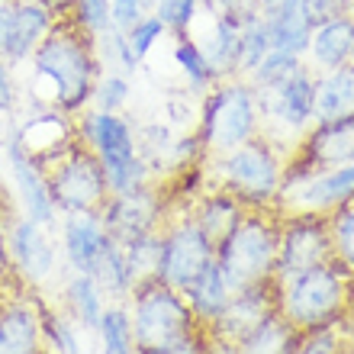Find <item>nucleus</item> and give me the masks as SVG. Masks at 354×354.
I'll list each match as a JSON object with an SVG mask.
<instances>
[{"label":"nucleus","mask_w":354,"mask_h":354,"mask_svg":"<svg viewBox=\"0 0 354 354\" xmlns=\"http://www.w3.org/2000/svg\"><path fill=\"white\" fill-rule=\"evenodd\" d=\"M42 354H48V351H42Z\"/></svg>","instance_id":"obj_51"},{"label":"nucleus","mask_w":354,"mask_h":354,"mask_svg":"<svg viewBox=\"0 0 354 354\" xmlns=\"http://www.w3.org/2000/svg\"><path fill=\"white\" fill-rule=\"evenodd\" d=\"M126 309H129L132 338H136L139 354L168 351L200 328L190 306H187L184 293L161 283V280L139 283L126 299Z\"/></svg>","instance_id":"obj_6"},{"label":"nucleus","mask_w":354,"mask_h":354,"mask_svg":"<svg viewBox=\"0 0 354 354\" xmlns=\"http://www.w3.org/2000/svg\"><path fill=\"white\" fill-rule=\"evenodd\" d=\"M270 48H274V42H270L268 19L261 13H254L245 23H239V77L252 75Z\"/></svg>","instance_id":"obj_31"},{"label":"nucleus","mask_w":354,"mask_h":354,"mask_svg":"<svg viewBox=\"0 0 354 354\" xmlns=\"http://www.w3.org/2000/svg\"><path fill=\"white\" fill-rule=\"evenodd\" d=\"M42 313V342L48 354H81V338H77V322L65 309H52L48 303H39Z\"/></svg>","instance_id":"obj_32"},{"label":"nucleus","mask_w":354,"mask_h":354,"mask_svg":"<svg viewBox=\"0 0 354 354\" xmlns=\"http://www.w3.org/2000/svg\"><path fill=\"white\" fill-rule=\"evenodd\" d=\"M200 10L209 17H223L232 23H245L248 17L261 13V0H200Z\"/></svg>","instance_id":"obj_42"},{"label":"nucleus","mask_w":354,"mask_h":354,"mask_svg":"<svg viewBox=\"0 0 354 354\" xmlns=\"http://www.w3.org/2000/svg\"><path fill=\"white\" fill-rule=\"evenodd\" d=\"M68 19H71L75 26L84 29L87 36H97V32H103L106 26H113L110 23V0H75Z\"/></svg>","instance_id":"obj_40"},{"label":"nucleus","mask_w":354,"mask_h":354,"mask_svg":"<svg viewBox=\"0 0 354 354\" xmlns=\"http://www.w3.org/2000/svg\"><path fill=\"white\" fill-rule=\"evenodd\" d=\"M332 235L326 216L316 213H280L277 239V274L274 280H287L299 270L332 261Z\"/></svg>","instance_id":"obj_12"},{"label":"nucleus","mask_w":354,"mask_h":354,"mask_svg":"<svg viewBox=\"0 0 354 354\" xmlns=\"http://www.w3.org/2000/svg\"><path fill=\"white\" fill-rule=\"evenodd\" d=\"M328 235H332V254L342 268H348L354 274V196L348 203H342L338 209L326 216Z\"/></svg>","instance_id":"obj_35"},{"label":"nucleus","mask_w":354,"mask_h":354,"mask_svg":"<svg viewBox=\"0 0 354 354\" xmlns=\"http://www.w3.org/2000/svg\"><path fill=\"white\" fill-rule=\"evenodd\" d=\"M126 32V42H129L132 55L139 58V62H145V58L151 55V48L158 46L161 39L168 36V29H165V23H161L155 13H149V17H142L139 23H132L129 29H122Z\"/></svg>","instance_id":"obj_39"},{"label":"nucleus","mask_w":354,"mask_h":354,"mask_svg":"<svg viewBox=\"0 0 354 354\" xmlns=\"http://www.w3.org/2000/svg\"><path fill=\"white\" fill-rule=\"evenodd\" d=\"M161 354H209V338H206L203 328H196L190 338H184L180 345L168 348V351H161Z\"/></svg>","instance_id":"obj_47"},{"label":"nucleus","mask_w":354,"mask_h":354,"mask_svg":"<svg viewBox=\"0 0 354 354\" xmlns=\"http://www.w3.org/2000/svg\"><path fill=\"white\" fill-rule=\"evenodd\" d=\"M171 213L168 196L161 194L158 184H145L136 187V190H126V194H110L106 206L100 213V223L106 229L116 245H126L139 235L149 232H161V225Z\"/></svg>","instance_id":"obj_11"},{"label":"nucleus","mask_w":354,"mask_h":354,"mask_svg":"<svg viewBox=\"0 0 354 354\" xmlns=\"http://www.w3.org/2000/svg\"><path fill=\"white\" fill-rule=\"evenodd\" d=\"M91 277L100 287L103 297H106V303H126L129 299L132 280H129V270H126V258H122V245H116L113 239L103 245L100 258L91 268Z\"/></svg>","instance_id":"obj_28"},{"label":"nucleus","mask_w":354,"mask_h":354,"mask_svg":"<svg viewBox=\"0 0 354 354\" xmlns=\"http://www.w3.org/2000/svg\"><path fill=\"white\" fill-rule=\"evenodd\" d=\"M97 338H100L103 354H139L136 351V338H132V322L126 303H110L103 309Z\"/></svg>","instance_id":"obj_33"},{"label":"nucleus","mask_w":354,"mask_h":354,"mask_svg":"<svg viewBox=\"0 0 354 354\" xmlns=\"http://www.w3.org/2000/svg\"><path fill=\"white\" fill-rule=\"evenodd\" d=\"M194 132L200 139V149H203V161L258 139L261 136L258 91L245 77L216 81L200 97V113H196Z\"/></svg>","instance_id":"obj_4"},{"label":"nucleus","mask_w":354,"mask_h":354,"mask_svg":"<svg viewBox=\"0 0 354 354\" xmlns=\"http://www.w3.org/2000/svg\"><path fill=\"white\" fill-rule=\"evenodd\" d=\"M132 97V77L120 75V71H100L97 84H93L91 106L100 113H122Z\"/></svg>","instance_id":"obj_36"},{"label":"nucleus","mask_w":354,"mask_h":354,"mask_svg":"<svg viewBox=\"0 0 354 354\" xmlns=\"http://www.w3.org/2000/svg\"><path fill=\"white\" fill-rule=\"evenodd\" d=\"M354 196V161L351 165H338V168L313 171L303 180L283 184L277 194L274 209L277 213H316L328 216L342 203Z\"/></svg>","instance_id":"obj_14"},{"label":"nucleus","mask_w":354,"mask_h":354,"mask_svg":"<svg viewBox=\"0 0 354 354\" xmlns=\"http://www.w3.org/2000/svg\"><path fill=\"white\" fill-rule=\"evenodd\" d=\"M354 116V65L316 75V122Z\"/></svg>","instance_id":"obj_27"},{"label":"nucleus","mask_w":354,"mask_h":354,"mask_svg":"<svg viewBox=\"0 0 354 354\" xmlns=\"http://www.w3.org/2000/svg\"><path fill=\"white\" fill-rule=\"evenodd\" d=\"M52 13H55L58 19H68V13H71V7H75V0H42Z\"/></svg>","instance_id":"obj_48"},{"label":"nucleus","mask_w":354,"mask_h":354,"mask_svg":"<svg viewBox=\"0 0 354 354\" xmlns=\"http://www.w3.org/2000/svg\"><path fill=\"white\" fill-rule=\"evenodd\" d=\"M184 299H187V306H190V313H194L196 326L206 328V326H213L216 319H219V313L225 309V303L232 299V287L225 283L223 270L216 268V261H213L184 290Z\"/></svg>","instance_id":"obj_26"},{"label":"nucleus","mask_w":354,"mask_h":354,"mask_svg":"<svg viewBox=\"0 0 354 354\" xmlns=\"http://www.w3.org/2000/svg\"><path fill=\"white\" fill-rule=\"evenodd\" d=\"M7 245L17 277L26 290H42L46 283L55 280L58 268H62V261H58L62 252L52 242V229L32 223L26 216H13L7 223Z\"/></svg>","instance_id":"obj_13"},{"label":"nucleus","mask_w":354,"mask_h":354,"mask_svg":"<svg viewBox=\"0 0 354 354\" xmlns=\"http://www.w3.org/2000/svg\"><path fill=\"white\" fill-rule=\"evenodd\" d=\"M3 151H7V168H10V177H13V190H17L19 216H26V219H32V223L46 225V229L55 232V223L62 216L55 213V203L48 196L46 171L29 158L26 149L19 145V139L13 132L3 139Z\"/></svg>","instance_id":"obj_15"},{"label":"nucleus","mask_w":354,"mask_h":354,"mask_svg":"<svg viewBox=\"0 0 354 354\" xmlns=\"http://www.w3.org/2000/svg\"><path fill=\"white\" fill-rule=\"evenodd\" d=\"M338 328H342V335H345L348 345H354V309L348 313L345 319H342V326H338Z\"/></svg>","instance_id":"obj_50"},{"label":"nucleus","mask_w":354,"mask_h":354,"mask_svg":"<svg viewBox=\"0 0 354 354\" xmlns=\"http://www.w3.org/2000/svg\"><path fill=\"white\" fill-rule=\"evenodd\" d=\"M270 313H277V290L274 283H261V287L235 290L232 299L225 303L213 326H206V338L216 345H235L242 342L252 328H258Z\"/></svg>","instance_id":"obj_17"},{"label":"nucleus","mask_w":354,"mask_h":354,"mask_svg":"<svg viewBox=\"0 0 354 354\" xmlns=\"http://www.w3.org/2000/svg\"><path fill=\"white\" fill-rule=\"evenodd\" d=\"M303 65H306L303 55H293V52H287V48H270L268 55L261 58V65L254 68L245 81H248L254 91H261V87H270V84H277V81H283V77L293 75V71L303 68Z\"/></svg>","instance_id":"obj_37"},{"label":"nucleus","mask_w":354,"mask_h":354,"mask_svg":"<svg viewBox=\"0 0 354 354\" xmlns=\"http://www.w3.org/2000/svg\"><path fill=\"white\" fill-rule=\"evenodd\" d=\"M151 13L165 23L171 36H187L200 17V0H155Z\"/></svg>","instance_id":"obj_38"},{"label":"nucleus","mask_w":354,"mask_h":354,"mask_svg":"<svg viewBox=\"0 0 354 354\" xmlns=\"http://www.w3.org/2000/svg\"><path fill=\"white\" fill-rule=\"evenodd\" d=\"M10 17H13V0H0V46H3V36H7Z\"/></svg>","instance_id":"obj_49"},{"label":"nucleus","mask_w":354,"mask_h":354,"mask_svg":"<svg viewBox=\"0 0 354 354\" xmlns=\"http://www.w3.org/2000/svg\"><path fill=\"white\" fill-rule=\"evenodd\" d=\"M277 313L290 319L299 332L342 326L354 309V274L332 258L309 270H299L287 280H274Z\"/></svg>","instance_id":"obj_2"},{"label":"nucleus","mask_w":354,"mask_h":354,"mask_svg":"<svg viewBox=\"0 0 354 354\" xmlns=\"http://www.w3.org/2000/svg\"><path fill=\"white\" fill-rule=\"evenodd\" d=\"M106 242H110V235L103 229L100 216L75 213V216H62L58 219V252L65 258L68 270L91 274L93 261L100 258Z\"/></svg>","instance_id":"obj_20"},{"label":"nucleus","mask_w":354,"mask_h":354,"mask_svg":"<svg viewBox=\"0 0 354 354\" xmlns=\"http://www.w3.org/2000/svg\"><path fill=\"white\" fill-rule=\"evenodd\" d=\"M29 68V93L36 100V110H55L68 120L91 106L93 84L103 71L93 36H87L71 19H58L55 29L32 52Z\"/></svg>","instance_id":"obj_1"},{"label":"nucleus","mask_w":354,"mask_h":354,"mask_svg":"<svg viewBox=\"0 0 354 354\" xmlns=\"http://www.w3.org/2000/svg\"><path fill=\"white\" fill-rule=\"evenodd\" d=\"M17 106V77H13V65H7L0 58V113L7 116Z\"/></svg>","instance_id":"obj_46"},{"label":"nucleus","mask_w":354,"mask_h":354,"mask_svg":"<svg viewBox=\"0 0 354 354\" xmlns=\"http://www.w3.org/2000/svg\"><path fill=\"white\" fill-rule=\"evenodd\" d=\"M62 303H65L68 316L77 322V328L93 332V335H97V326L103 319V309L110 306L91 274H77V270H71L62 283Z\"/></svg>","instance_id":"obj_25"},{"label":"nucleus","mask_w":354,"mask_h":354,"mask_svg":"<svg viewBox=\"0 0 354 354\" xmlns=\"http://www.w3.org/2000/svg\"><path fill=\"white\" fill-rule=\"evenodd\" d=\"M206 180L209 187H219L232 194L245 209H274L283 184V168H287V151L277 149L268 136L245 142L239 149L206 158Z\"/></svg>","instance_id":"obj_3"},{"label":"nucleus","mask_w":354,"mask_h":354,"mask_svg":"<svg viewBox=\"0 0 354 354\" xmlns=\"http://www.w3.org/2000/svg\"><path fill=\"white\" fill-rule=\"evenodd\" d=\"M342 348H345L342 328L328 326V328H316V332H303L297 354H342Z\"/></svg>","instance_id":"obj_41"},{"label":"nucleus","mask_w":354,"mask_h":354,"mask_svg":"<svg viewBox=\"0 0 354 354\" xmlns=\"http://www.w3.org/2000/svg\"><path fill=\"white\" fill-rule=\"evenodd\" d=\"M303 62L313 75H328V71L354 65V13L328 19L313 29Z\"/></svg>","instance_id":"obj_21"},{"label":"nucleus","mask_w":354,"mask_h":354,"mask_svg":"<svg viewBox=\"0 0 354 354\" xmlns=\"http://www.w3.org/2000/svg\"><path fill=\"white\" fill-rule=\"evenodd\" d=\"M216 261V245L200 232L194 216L187 209L171 206L168 219L161 225V268L158 280L184 293L209 264Z\"/></svg>","instance_id":"obj_9"},{"label":"nucleus","mask_w":354,"mask_h":354,"mask_svg":"<svg viewBox=\"0 0 354 354\" xmlns=\"http://www.w3.org/2000/svg\"><path fill=\"white\" fill-rule=\"evenodd\" d=\"M351 161H354V116L313 122V126L299 136V142L293 145V151L287 155L283 184L303 180V177L313 174V171L351 165Z\"/></svg>","instance_id":"obj_10"},{"label":"nucleus","mask_w":354,"mask_h":354,"mask_svg":"<svg viewBox=\"0 0 354 354\" xmlns=\"http://www.w3.org/2000/svg\"><path fill=\"white\" fill-rule=\"evenodd\" d=\"M93 48H97V58H100L103 71H120V75L132 77L139 71V58L132 55L129 42H126V32L120 26H106L103 32L93 36Z\"/></svg>","instance_id":"obj_34"},{"label":"nucleus","mask_w":354,"mask_h":354,"mask_svg":"<svg viewBox=\"0 0 354 354\" xmlns=\"http://www.w3.org/2000/svg\"><path fill=\"white\" fill-rule=\"evenodd\" d=\"M19 145L26 149V155L36 161L39 168H46L62 155V151L77 139L75 136V120H68L55 110H36L19 129H13Z\"/></svg>","instance_id":"obj_19"},{"label":"nucleus","mask_w":354,"mask_h":354,"mask_svg":"<svg viewBox=\"0 0 354 354\" xmlns=\"http://www.w3.org/2000/svg\"><path fill=\"white\" fill-rule=\"evenodd\" d=\"M58 17L42 3V0H13V17H10L7 36H3V46H0V58L7 65H23L32 58L42 39L55 29Z\"/></svg>","instance_id":"obj_18"},{"label":"nucleus","mask_w":354,"mask_h":354,"mask_svg":"<svg viewBox=\"0 0 354 354\" xmlns=\"http://www.w3.org/2000/svg\"><path fill=\"white\" fill-rule=\"evenodd\" d=\"M277 209H248L242 223L216 245V268L223 270L225 283L235 290L274 283L277 274Z\"/></svg>","instance_id":"obj_5"},{"label":"nucleus","mask_w":354,"mask_h":354,"mask_svg":"<svg viewBox=\"0 0 354 354\" xmlns=\"http://www.w3.org/2000/svg\"><path fill=\"white\" fill-rule=\"evenodd\" d=\"M155 10V0H110V23L120 29H129L142 17Z\"/></svg>","instance_id":"obj_44"},{"label":"nucleus","mask_w":354,"mask_h":354,"mask_svg":"<svg viewBox=\"0 0 354 354\" xmlns=\"http://www.w3.org/2000/svg\"><path fill=\"white\" fill-rule=\"evenodd\" d=\"M261 17L268 19L274 48H287L293 55H306L313 26L306 23L303 0H261Z\"/></svg>","instance_id":"obj_23"},{"label":"nucleus","mask_w":354,"mask_h":354,"mask_svg":"<svg viewBox=\"0 0 354 354\" xmlns=\"http://www.w3.org/2000/svg\"><path fill=\"white\" fill-rule=\"evenodd\" d=\"M122 258H126V270H129L132 290L145 283V280H158L161 268V232L139 235L132 242L122 245Z\"/></svg>","instance_id":"obj_30"},{"label":"nucleus","mask_w":354,"mask_h":354,"mask_svg":"<svg viewBox=\"0 0 354 354\" xmlns=\"http://www.w3.org/2000/svg\"><path fill=\"white\" fill-rule=\"evenodd\" d=\"M203 17H206L203 32L194 29V32H187V36L203 48L206 62L213 65L219 81L239 77V23L223 19V17H209V13H203Z\"/></svg>","instance_id":"obj_24"},{"label":"nucleus","mask_w":354,"mask_h":354,"mask_svg":"<svg viewBox=\"0 0 354 354\" xmlns=\"http://www.w3.org/2000/svg\"><path fill=\"white\" fill-rule=\"evenodd\" d=\"M36 290H10L0 297V354H42V313Z\"/></svg>","instance_id":"obj_16"},{"label":"nucleus","mask_w":354,"mask_h":354,"mask_svg":"<svg viewBox=\"0 0 354 354\" xmlns=\"http://www.w3.org/2000/svg\"><path fill=\"white\" fill-rule=\"evenodd\" d=\"M303 13H306L309 26L316 29L322 23H328V19L354 13V0H303Z\"/></svg>","instance_id":"obj_43"},{"label":"nucleus","mask_w":354,"mask_h":354,"mask_svg":"<svg viewBox=\"0 0 354 354\" xmlns=\"http://www.w3.org/2000/svg\"><path fill=\"white\" fill-rule=\"evenodd\" d=\"M187 213L194 216V223L200 225V232L213 245H219L235 225L242 223V216L248 213L232 194H225L219 187H206L203 194L194 200V206H187Z\"/></svg>","instance_id":"obj_22"},{"label":"nucleus","mask_w":354,"mask_h":354,"mask_svg":"<svg viewBox=\"0 0 354 354\" xmlns=\"http://www.w3.org/2000/svg\"><path fill=\"white\" fill-rule=\"evenodd\" d=\"M261 136L290 155L299 136L316 122V75L306 65L297 68L283 81L258 91Z\"/></svg>","instance_id":"obj_8"},{"label":"nucleus","mask_w":354,"mask_h":354,"mask_svg":"<svg viewBox=\"0 0 354 354\" xmlns=\"http://www.w3.org/2000/svg\"><path fill=\"white\" fill-rule=\"evenodd\" d=\"M171 58H174V65H177V71H180V77H184V84L194 93H200V97L219 81L216 71H213V65L206 62L203 48L196 46L190 36H174Z\"/></svg>","instance_id":"obj_29"},{"label":"nucleus","mask_w":354,"mask_h":354,"mask_svg":"<svg viewBox=\"0 0 354 354\" xmlns=\"http://www.w3.org/2000/svg\"><path fill=\"white\" fill-rule=\"evenodd\" d=\"M46 184L48 196L55 203L58 216H75V213H100L106 200H110V187H106V171L100 158L87 149L81 139H75L52 165H46Z\"/></svg>","instance_id":"obj_7"},{"label":"nucleus","mask_w":354,"mask_h":354,"mask_svg":"<svg viewBox=\"0 0 354 354\" xmlns=\"http://www.w3.org/2000/svg\"><path fill=\"white\" fill-rule=\"evenodd\" d=\"M10 219H13V216H10ZM10 219H0V297L10 293V290L23 287L17 277V268H13V258H10V245H7V223Z\"/></svg>","instance_id":"obj_45"}]
</instances>
